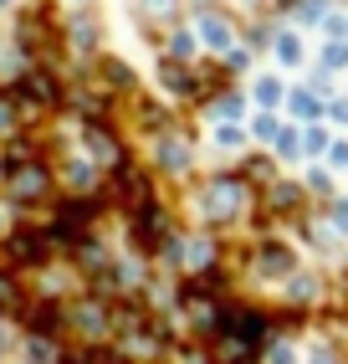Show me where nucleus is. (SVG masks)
<instances>
[{
  "mask_svg": "<svg viewBox=\"0 0 348 364\" xmlns=\"http://www.w3.org/2000/svg\"><path fill=\"white\" fill-rule=\"evenodd\" d=\"M159 169H169V175H185L190 169V144L174 139V129L159 134Z\"/></svg>",
  "mask_w": 348,
  "mask_h": 364,
  "instance_id": "nucleus-11",
  "label": "nucleus"
},
{
  "mask_svg": "<svg viewBox=\"0 0 348 364\" xmlns=\"http://www.w3.org/2000/svg\"><path fill=\"white\" fill-rule=\"evenodd\" d=\"M241 175H246V180H271V164H266V159H246Z\"/></svg>",
  "mask_w": 348,
  "mask_h": 364,
  "instance_id": "nucleus-26",
  "label": "nucleus"
},
{
  "mask_svg": "<svg viewBox=\"0 0 348 364\" xmlns=\"http://www.w3.org/2000/svg\"><path fill=\"white\" fill-rule=\"evenodd\" d=\"M303 149H308V159L322 154V149H328V134H322V129H308V134H303Z\"/></svg>",
  "mask_w": 348,
  "mask_h": 364,
  "instance_id": "nucleus-24",
  "label": "nucleus"
},
{
  "mask_svg": "<svg viewBox=\"0 0 348 364\" xmlns=\"http://www.w3.org/2000/svg\"><path fill=\"white\" fill-rule=\"evenodd\" d=\"M322 6H328V0H303V6H297V16H303V21H317Z\"/></svg>",
  "mask_w": 348,
  "mask_h": 364,
  "instance_id": "nucleus-27",
  "label": "nucleus"
},
{
  "mask_svg": "<svg viewBox=\"0 0 348 364\" xmlns=\"http://www.w3.org/2000/svg\"><path fill=\"white\" fill-rule=\"evenodd\" d=\"M92 41H97V21L92 16H77V21H72V46H82V52H87Z\"/></svg>",
  "mask_w": 348,
  "mask_h": 364,
  "instance_id": "nucleus-17",
  "label": "nucleus"
},
{
  "mask_svg": "<svg viewBox=\"0 0 348 364\" xmlns=\"http://www.w3.org/2000/svg\"><path fill=\"white\" fill-rule=\"evenodd\" d=\"M241 108H246V103H241V92H226V98H215V103H210V118L231 124V118H241Z\"/></svg>",
  "mask_w": 348,
  "mask_h": 364,
  "instance_id": "nucleus-16",
  "label": "nucleus"
},
{
  "mask_svg": "<svg viewBox=\"0 0 348 364\" xmlns=\"http://www.w3.org/2000/svg\"><path fill=\"white\" fill-rule=\"evenodd\" d=\"M328 159H333V164H348V144H333V149H328Z\"/></svg>",
  "mask_w": 348,
  "mask_h": 364,
  "instance_id": "nucleus-31",
  "label": "nucleus"
},
{
  "mask_svg": "<svg viewBox=\"0 0 348 364\" xmlns=\"http://www.w3.org/2000/svg\"><path fill=\"white\" fill-rule=\"evenodd\" d=\"M82 144H87V159L97 169H118L123 164V139L108 129V118H92V124L82 129Z\"/></svg>",
  "mask_w": 348,
  "mask_h": 364,
  "instance_id": "nucleus-6",
  "label": "nucleus"
},
{
  "mask_svg": "<svg viewBox=\"0 0 348 364\" xmlns=\"http://www.w3.org/2000/svg\"><path fill=\"white\" fill-rule=\"evenodd\" d=\"M0 247H6V262L11 267H41L46 257L57 252V241H52V231H36V226H16L6 241H0Z\"/></svg>",
  "mask_w": 348,
  "mask_h": 364,
  "instance_id": "nucleus-4",
  "label": "nucleus"
},
{
  "mask_svg": "<svg viewBox=\"0 0 348 364\" xmlns=\"http://www.w3.org/2000/svg\"><path fill=\"white\" fill-rule=\"evenodd\" d=\"M251 267L261 277H292L297 272V257H292V247H282V241H261V247L251 252Z\"/></svg>",
  "mask_w": 348,
  "mask_h": 364,
  "instance_id": "nucleus-7",
  "label": "nucleus"
},
{
  "mask_svg": "<svg viewBox=\"0 0 348 364\" xmlns=\"http://www.w3.org/2000/svg\"><path fill=\"white\" fill-rule=\"evenodd\" d=\"M26 328H31L36 338H57V333L67 328V308H62V303H52V298L31 303V308H26Z\"/></svg>",
  "mask_w": 348,
  "mask_h": 364,
  "instance_id": "nucleus-8",
  "label": "nucleus"
},
{
  "mask_svg": "<svg viewBox=\"0 0 348 364\" xmlns=\"http://www.w3.org/2000/svg\"><path fill=\"white\" fill-rule=\"evenodd\" d=\"M72 318H77V328H82L87 338H97V333H108V328H113L108 303H97V298H82L77 308H72Z\"/></svg>",
  "mask_w": 348,
  "mask_h": 364,
  "instance_id": "nucleus-10",
  "label": "nucleus"
},
{
  "mask_svg": "<svg viewBox=\"0 0 348 364\" xmlns=\"http://www.w3.org/2000/svg\"><path fill=\"white\" fill-rule=\"evenodd\" d=\"M338 67H348V46L343 41H333L328 52H322V72H338Z\"/></svg>",
  "mask_w": 348,
  "mask_h": 364,
  "instance_id": "nucleus-21",
  "label": "nucleus"
},
{
  "mask_svg": "<svg viewBox=\"0 0 348 364\" xmlns=\"http://www.w3.org/2000/svg\"><path fill=\"white\" fill-rule=\"evenodd\" d=\"M57 190V175L46 159H26V164H11L6 169V196L11 205H46Z\"/></svg>",
  "mask_w": 348,
  "mask_h": 364,
  "instance_id": "nucleus-2",
  "label": "nucleus"
},
{
  "mask_svg": "<svg viewBox=\"0 0 348 364\" xmlns=\"http://www.w3.org/2000/svg\"><path fill=\"white\" fill-rule=\"evenodd\" d=\"M251 134H256L261 144H277V134H282V129H277V118H271V113H261V118H256V129H251Z\"/></svg>",
  "mask_w": 348,
  "mask_h": 364,
  "instance_id": "nucleus-23",
  "label": "nucleus"
},
{
  "mask_svg": "<svg viewBox=\"0 0 348 364\" xmlns=\"http://www.w3.org/2000/svg\"><path fill=\"white\" fill-rule=\"evenodd\" d=\"M328 118H333V124H348V98H338V103H328Z\"/></svg>",
  "mask_w": 348,
  "mask_h": 364,
  "instance_id": "nucleus-29",
  "label": "nucleus"
},
{
  "mask_svg": "<svg viewBox=\"0 0 348 364\" xmlns=\"http://www.w3.org/2000/svg\"><path fill=\"white\" fill-rule=\"evenodd\" d=\"M328 36H333V41L348 36V16H328Z\"/></svg>",
  "mask_w": 348,
  "mask_h": 364,
  "instance_id": "nucleus-28",
  "label": "nucleus"
},
{
  "mask_svg": "<svg viewBox=\"0 0 348 364\" xmlns=\"http://www.w3.org/2000/svg\"><path fill=\"white\" fill-rule=\"evenodd\" d=\"M256 103H261V108H277V103H287V92H282V82H277V77H266V82H256Z\"/></svg>",
  "mask_w": 348,
  "mask_h": 364,
  "instance_id": "nucleus-18",
  "label": "nucleus"
},
{
  "mask_svg": "<svg viewBox=\"0 0 348 364\" xmlns=\"http://www.w3.org/2000/svg\"><path fill=\"white\" fill-rule=\"evenodd\" d=\"M11 98L21 108V124H36L41 113H57L62 82H57L52 67H26V72H16V77H11Z\"/></svg>",
  "mask_w": 348,
  "mask_h": 364,
  "instance_id": "nucleus-1",
  "label": "nucleus"
},
{
  "mask_svg": "<svg viewBox=\"0 0 348 364\" xmlns=\"http://www.w3.org/2000/svg\"><path fill=\"white\" fill-rule=\"evenodd\" d=\"M297 205H303V185H271L266 210H297Z\"/></svg>",
  "mask_w": 348,
  "mask_h": 364,
  "instance_id": "nucleus-14",
  "label": "nucleus"
},
{
  "mask_svg": "<svg viewBox=\"0 0 348 364\" xmlns=\"http://www.w3.org/2000/svg\"><path fill=\"white\" fill-rule=\"evenodd\" d=\"M328 210H333V221H338V226H343V231H348V200H333V205H328Z\"/></svg>",
  "mask_w": 348,
  "mask_h": 364,
  "instance_id": "nucleus-30",
  "label": "nucleus"
},
{
  "mask_svg": "<svg viewBox=\"0 0 348 364\" xmlns=\"http://www.w3.org/2000/svg\"><path fill=\"white\" fill-rule=\"evenodd\" d=\"M215 144H226V149H241L246 134H241V129H231V124H220V129H215Z\"/></svg>",
  "mask_w": 348,
  "mask_h": 364,
  "instance_id": "nucleus-25",
  "label": "nucleus"
},
{
  "mask_svg": "<svg viewBox=\"0 0 348 364\" xmlns=\"http://www.w3.org/2000/svg\"><path fill=\"white\" fill-rule=\"evenodd\" d=\"M297 149H303V134H292V129H282V134H277V154H282V159H303Z\"/></svg>",
  "mask_w": 348,
  "mask_h": 364,
  "instance_id": "nucleus-20",
  "label": "nucleus"
},
{
  "mask_svg": "<svg viewBox=\"0 0 348 364\" xmlns=\"http://www.w3.org/2000/svg\"><path fill=\"white\" fill-rule=\"evenodd\" d=\"M287 108H292V118H303V124L322 118V108H317V92H287Z\"/></svg>",
  "mask_w": 348,
  "mask_h": 364,
  "instance_id": "nucleus-15",
  "label": "nucleus"
},
{
  "mask_svg": "<svg viewBox=\"0 0 348 364\" xmlns=\"http://www.w3.org/2000/svg\"><path fill=\"white\" fill-rule=\"evenodd\" d=\"M277 57H282V67H297V62H303V41H297V36H277Z\"/></svg>",
  "mask_w": 348,
  "mask_h": 364,
  "instance_id": "nucleus-19",
  "label": "nucleus"
},
{
  "mask_svg": "<svg viewBox=\"0 0 348 364\" xmlns=\"http://www.w3.org/2000/svg\"><path fill=\"white\" fill-rule=\"evenodd\" d=\"M6 236H11V210L0 205V241H6Z\"/></svg>",
  "mask_w": 348,
  "mask_h": 364,
  "instance_id": "nucleus-32",
  "label": "nucleus"
},
{
  "mask_svg": "<svg viewBox=\"0 0 348 364\" xmlns=\"http://www.w3.org/2000/svg\"><path fill=\"white\" fill-rule=\"evenodd\" d=\"M169 57H180V62H185V57H195V36L174 31V36H169Z\"/></svg>",
  "mask_w": 348,
  "mask_h": 364,
  "instance_id": "nucleus-22",
  "label": "nucleus"
},
{
  "mask_svg": "<svg viewBox=\"0 0 348 364\" xmlns=\"http://www.w3.org/2000/svg\"><path fill=\"white\" fill-rule=\"evenodd\" d=\"M134 124H138V129H148V134H164V129H174V124H169V113H164L159 103H143V98L134 103Z\"/></svg>",
  "mask_w": 348,
  "mask_h": 364,
  "instance_id": "nucleus-12",
  "label": "nucleus"
},
{
  "mask_svg": "<svg viewBox=\"0 0 348 364\" xmlns=\"http://www.w3.org/2000/svg\"><path fill=\"white\" fill-rule=\"evenodd\" d=\"M92 87H97V92H134V72H129V62H118V57L92 62Z\"/></svg>",
  "mask_w": 348,
  "mask_h": 364,
  "instance_id": "nucleus-9",
  "label": "nucleus"
},
{
  "mask_svg": "<svg viewBox=\"0 0 348 364\" xmlns=\"http://www.w3.org/2000/svg\"><path fill=\"white\" fill-rule=\"evenodd\" d=\"M113 200L129 210V215H138L143 205H154V185H148V175H138V164L123 159L113 169Z\"/></svg>",
  "mask_w": 348,
  "mask_h": 364,
  "instance_id": "nucleus-5",
  "label": "nucleus"
},
{
  "mask_svg": "<svg viewBox=\"0 0 348 364\" xmlns=\"http://www.w3.org/2000/svg\"><path fill=\"white\" fill-rule=\"evenodd\" d=\"M246 200H251V190H246V175H226V180H210L205 185V200L200 210L210 215V221H236V215L246 210Z\"/></svg>",
  "mask_w": 348,
  "mask_h": 364,
  "instance_id": "nucleus-3",
  "label": "nucleus"
},
{
  "mask_svg": "<svg viewBox=\"0 0 348 364\" xmlns=\"http://www.w3.org/2000/svg\"><path fill=\"white\" fill-rule=\"evenodd\" d=\"M200 31H205V46H215V52H226V46H231V21L226 16H205Z\"/></svg>",
  "mask_w": 348,
  "mask_h": 364,
  "instance_id": "nucleus-13",
  "label": "nucleus"
}]
</instances>
